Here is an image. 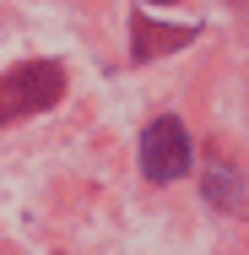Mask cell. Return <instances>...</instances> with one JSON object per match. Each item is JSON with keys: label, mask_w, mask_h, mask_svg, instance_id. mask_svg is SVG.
<instances>
[{"label": "cell", "mask_w": 249, "mask_h": 255, "mask_svg": "<svg viewBox=\"0 0 249 255\" xmlns=\"http://www.w3.org/2000/svg\"><path fill=\"white\" fill-rule=\"evenodd\" d=\"M60 93H65V71L54 60H27L16 71H5L0 76V125L16 114H38V109L60 103Z\"/></svg>", "instance_id": "6da1fadb"}, {"label": "cell", "mask_w": 249, "mask_h": 255, "mask_svg": "<svg viewBox=\"0 0 249 255\" xmlns=\"http://www.w3.org/2000/svg\"><path fill=\"white\" fill-rule=\"evenodd\" d=\"M141 168H147V179L157 185H168V179H179L184 168H190V136H184V125L179 120H152L147 136H141Z\"/></svg>", "instance_id": "7a4b0ae2"}, {"label": "cell", "mask_w": 249, "mask_h": 255, "mask_svg": "<svg viewBox=\"0 0 249 255\" xmlns=\"http://www.w3.org/2000/svg\"><path fill=\"white\" fill-rule=\"evenodd\" d=\"M152 5H168V0H152Z\"/></svg>", "instance_id": "3957f363"}]
</instances>
